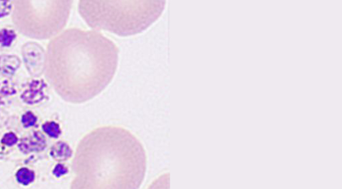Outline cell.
<instances>
[{
    "label": "cell",
    "mask_w": 342,
    "mask_h": 189,
    "mask_svg": "<svg viewBox=\"0 0 342 189\" xmlns=\"http://www.w3.org/2000/svg\"><path fill=\"white\" fill-rule=\"evenodd\" d=\"M119 55L117 45L102 33L69 28L48 44L45 79L62 100L84 103L99 95L112 82Z\"/></svg>",
    "instance_id": "1"
},
{
    "label": "cell",
    "mask_w": 342,
    "mask_h": 189,
    "mask_svg": "<svg viewBox=\"0 0 342 189\" xmlns=\"http://www.w3.org/2000/svg\"><path fill=\"white\" fill-rule=\"evenodd\" d=\"M146 165L145 149L133 133L121 126H101L77 147L71 189H139Z\"/></svg>",
    "instance_id": "2"
},
{
    "label": "cell",
    "mask_w": 342,
    "mask_h": 189,
    "mask_svg": "<svg viewBox=\"0 0 342 189\" xmlns=\"http://www.w3.org/2000/svg\"><path fill=\"white\" fill-rule=\"evenodd\" d=\"M166 1L81 0L78 12L91 28L119 36L142 33L160 18Z\"/></svg>",
    "instance_id": "3"
},
{
    "label": "cell",
    "mask_w": 342,
    "mask_h": 189,
    "mask_svg": "<svg viewBox=\"0 0 342 189\" xmlns=\"http://www.w3.org/2000/svg\"><path fill=\"white\" fill-rule=\"evenodd\" d=\"M73 1H14L12 20L15 28L35 40H50L61 33L70 18Z\"/></svg>",
    "instance_id": "4"
},
{
    "label": "cell",
    "mask_w": 342,
    "mask_h": 189,
    "mask_svg": "<svg viewBox=\"0 0 342 189\" xmlns=\"http://www.w3.org/2000/svg\"><path fill=\"white\" fill-rule=\"evenodd\" d=\"M43 79H34L28 83L21 94V99L27 104H35L44 100L45 89L48 87Z\"/></svg>",
    "instance_id": "5"
},
{
    "label": "cell",
    "mask_w": 342,
    "mask_h": 189,
    "mask_svg": "<svg viewBox=\"0 0 342 189\" xmlns=\"http://www.w3.org/2000/svg\"><path fill=\"white\" fill-rule=\"evenodd\" d=\"M47 141L40 131H34L32 134L23 138L18 144V149L23 154L40 153L45 150Z\"/></svg>",
    "instance_id": "6"
},
{
    "label": "cell",
    "mask_w": 342,
    "mask_h": 189,
    "mask_svg": "<svg viewBox=\"0 0 342 189\" xmlns=\"http://www.w3.org/2000/svg\"><path fill=\"white\" fill-rule=\"evenodd\" d=\"M73 155L72 148L65 141H58L52 146L50 155L55 161L63 162L70 159Z\"/></svg>",
    "instance_id": "7"
},
{
    "label": "cell",
    "mask_w": 342,
    "mask_h": 189,
    "mask_svg": "<svg viewBox=\"0 0 342 189\" xmlns=\"http://www.w3.org/2000/svg\"><path fill=\"white\" fill-rule=\"evenodd\" d=\"M15 178L19 185L27 187L35 182L36 175L33 170H30L29 168H21L16 172Z\"/></svg>",
    "instance_id": "8"
},
{
    "label": "cell",
    "mask_w": 342,
    "mask_h": 189,
    "mask_svg": "<svg viewBox=\"0 0 342 189\" xmlns=\"http://www.w3.org/2000/svg\"><path fill=\"white\" fill-rule=\"evenodd\" d=\"M18 38L16 31L13 28H3L0 29V47L9 48Z\"/></svg>",
    "instance_id": "9"
},
{
    "label": "cell",
    "mask_w": 342,
    "mask_h": 189,
    "mask_svg": "<svg viewBox=\"0 0 342 189\" xmlns=\"http://www.w3.org/2000/svg\"><path fill=\"white\" fill-rule=\"evenodd\" d=\"M42 131L47 136L53 139H58L61 136L62 131L60 125L55 121H47L42 124Z\"/></svg>",
    "instance_id": "10"
},
{
    "label": "cell",
    "mask_w": 342,
    "mask_h": 189,
    "mask_svg": "<svg viewBox=\"0 0 342 189\" xmlns=\"http://www.w3.org/2000/svg\"><path fill=\"white\" fill-rule=\"evenodd\" d=\"M38 118L32 111H27L22 115L21 122L25 129H30L36 125Z\"/></svg>",
    "instance_id": "11"
},
{
    "label": "cell",
    "mask_w": 342,
    "mask_h": 189,
    "mask_svg": "<svg viewBox=\"0 0 342 189\" xmlns=\"http://www.w3.org/2000/svg\"><path fill=\"white\" fill-rule=\"evenodd\" d=\"M14 9V1L0 0V19L6 17L13 13Z\"/></svg>",
    "instance_id": "12"
},
{
    "label": "cell",
    "mask_w": 342,
    "mask_h": 189,
    "mask_svg": "<svg viewBox=\"0 0 342 189\" xmlns=\"http://www.w3.org/2000/svg\"><path fill=\"white\" fill-rule=\"evenodd\" d=\"M18 137L15 133L8 132L3 136L0 142L4 146L12 147L15 146L18 143Z\"/></svg>",
    "instance_id": "13"
},
{
    "label": "cell",
    "mask_w": 342,
    "mask_h": 189,
    "mask_svg": "<svg viewBox=\"0 0 342 189\" xmlns=\"http://www.w3.org/2000/svg\"><path fill=\"white\" fill-rule=\"evenodd\" d=\"M68 172V169L65 167V165L59 163V164L55 165L53 171H52V173L56 178H60L62 175L67 174Z\"/></svg>",
    "instance_id": "14"
}]
</instances>
